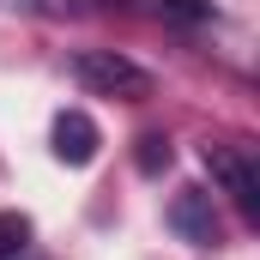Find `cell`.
I'll use <instances>...</instances> for the list:
<instances>
[{"instance_id": "obj_1", "label": "cell", "mask_w": 260, "mask_h": 260, "mask_svg": "<svg viewBox=\"0 0 260 260\" xmlns=\"http://www.w3.org/2000/svg\"><path fill=\"white\" fill-rule=\"evenodd\" d=\"M73 79L91 97H121V103H145L151 97V73L139 61H127L121 49H79L73 55Z\"/></svg>"}, {"instance_id": "obj_3", "label": "cell", "mask_w": 260, "mask_h": 260, "mask_svg": "<svg viewBox=\"0 0 260 260\" xmlns=\"http://www.w3.org/2000/svg\"><path fill=\"white\" fill-rule=\"evenodd\" d=\"M170 224L194 242V248H212L218 242V212H212V194L206 188H182L170 200Z\"/></svg>"}, {"instance_id": "obj_5", "label": "cell", "mask_w": 260, "mask_h": 260, "mask_svg": "<svg viewBox=\"0 0 260 260\" xmlns=\"http://www.w3.org/2000/svg\"><path fill=\"white\" fill-rule=\"evenodd\" d=\"M24 248H30V218L24 212H0V260L24 254Z\"/></svg>"}, {"instance_id": "obj_4", "label": "cell", "mask_w": 260, "mask_h": 260, "mask_svg": "<svg viewBox=\"0 0 260 260\" xmlns=\"http://www.w3.org/2000/svg\"><path fill=\"white\" fill-rule=\"evenodd\" d=\"M55 157L73 164V170L97 157V121H91L85 109H61V115H55Z\"/></svg>"}, {"instance_id": "obj_7", "label": "cell", "mask_w": 260, "mask_h": 260, "mask_svg": "<svg viewBox=\"0 0 260 260\" xmlns=\"http://www.w3.org/2000/svg\"><path fill=\"white\" fill-rule=\"evenodd\" d=\"M157 12L170 24H206L212 18V0H157Z\"/></svg>"}, {"instance_id": "obj_2", "label": "cell", "mask_w": 260, "mask_h": 260, "mask_svg": "<svg viewBox=\"0 0 260 260\" xmlns=\"http://www.w3.org/2000/svg\"><path fill=\"white\" fill-rule=\"evenodd\" d=\"M206 170H212V182H218L224 194L236 200L242 218H260V170L236 151V145H206Z\"/></svg>"}, {"instance_id": "obj_6", "label": "cell", "mask_w": 260, "mask_h": 260, "mask_svg": "<svg viewBox=\"0 0 260 260\" xmlns=\"http://www.w3.org/2000/svg\"><path fill=\"white\" fill-rule=\"evenodd\" d=\"M133 164H139V176H164L170 170V139L164 133H145L139 151H133Z\"/></svg>"}]
</instances>
